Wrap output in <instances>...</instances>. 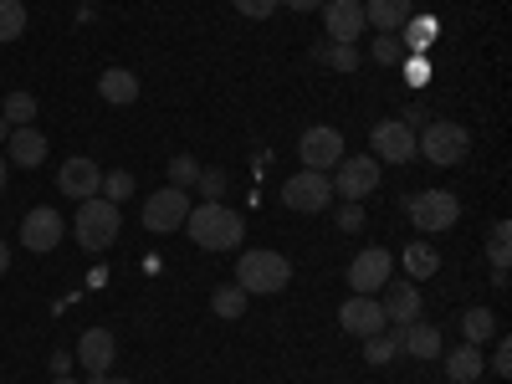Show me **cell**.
<instances>
[{
	"label": "cell",
	"mask_w": 512,
	"mask_h": 384,
	"mask_svg": "<svg viewBox=\"0 0 512 384\" xmlns=\"http://www.w3.org/2000/svg\"><path fill=\"white\" fill-rule=\"evenodd\" d=\"M26 31V6L21 0H0V41H16Z\"/></svg>",
	"instance_id": "obj_33"
},
{
	"label": "cell",
	"mask_w": 512,
	"mask_h": 384,
	"mask_svg": "<svg viewBox=\"0 0 512 384\" xmlns=\"http://www.w3.org/2000/svg\"><path fill=\"white\" fill-rule=\"evenodd\" d=\"M0 384H6V379H0Z\"/></svg>",
	"instance_id": "obj_48"
},
{
	"label": "cell",
	"mask_w": 512,
	"mask_h": 384,
	"mask_svg": "<svg viewBox=\"0 0 512 384\" xmlns=\"http://www.w3.org/2000/svg\"><path fill=\"white\" fill-rule=\"evenodd\" d=\"M415 154L431 159V164H441V169H456L466 154H472V134H466L461 123H451V118H431V123L415 134Z\"/></svg>",
	"instance_id": "obj_4"
},
{
	"label": "cell",
	"mask_w": 512,
	"mask_h": 384,
	"mask_svg": "<svg viewBox=\"0 0 512 384\" xmlns=\"http://www.w3.org/2000/svg\"><path fill=\"white\" fill-rule=\"evenodd\" d=\"M328 180H333V200H364V195L379 190V159L374 154H344L328 169Z\"/></svg>",
	"instance_id": "obj_6"
},
{
	"label": "cell",
	"mask_w": 512,
	"mask_h": 384,
	"mask_svg": "<svg viewBox=\"0 0 512 384\" xmlns=\"http://www.w3.org/2000/svg\"><path fill=\"white\" fill-rule=\"evenodd\" d=\"M52 374H57V379L72 374V354H52Z\"/></svg>",
	"instance_id": "obj_41"
},
{
	"label": "cell",
	"mask_w": 512,
	"mask_h": 384,
	"mask_svg": "<svg viewBox=\"0 0 512 384\" xmlns=\"http://www.w3.org/2000/svg\"><path fill=\"white\" fill-rule=\"evenodd\" d=\"M52 384H77V379H72V374H62V379H52Z\"/></svg>",
	"instance_id": "obj_46"
},
{
	"label": "cell",
	"mask_w": 512,
	"mask_h": 384,
	"mask_svg": "<svg viewBox=\"0 0 512 384\" xmlns=\"http://www.w3.org/2000/svg\"><path fill=\"white\" fill-rule=\"evenodd\" d=\"M390 277H395V256L384 251V246H364L354 262H349V287H354L359 297H374Z\"/></svg>",
	"instance_id": "obj_10"
},
{
	"label": "cell",
	"mask_w": 512,
	"mask_h": 384,
	"mask_svg": "<svg viewBox=\"0 0 512 384\" xmlns=\"http://www.w3.org/2000/svg\"><path fill=\"white\" fill-rule=\"evenodd\" d=\"M277 6H287V11H318L323 0H277Z\"/></svg>",
	"instance_id": "obj_40"
},
{
	"label": "cell",
	"mask_w": 512,
	"mask_h": 384,
	"mask_svg": "<svg viewBox=\"0 0 512 384\" xmlns=\"http://www.w3.org/2000/svg\"><path fill=\"white\" fill-rule=\"evenodd\" d=\"M282 205L297 210V216H318V210L333 205V180L318 175V169H297L292 180H282Z\"/></svg>",
	"instance_id": "obj_7"
},
{
	"label": "cell",
	"mask_w": 512,
	"mask_h": 384,
	"mask_svg": "<svg viewBox=\"0 0 512 384\" xmlns=\"http://www.w3.org/2000/svg\"><path fill=\"white\" fill-rule=\"evenodd\" d=\"M6 175H11V164H6V154H0V190H6Z\"/></svg>",
	"instance_id": "obj_44"
},
{
	"label": "cell",
	"mask_w": 512,
	"mask_h": 384,
	"mask_svg": "<svg viewBox=\"0 0 512 384\" xmlns=\"http://www.w3.org/2000/svg\"><path fill=\"white\" fill-rule=\"evenodd\" d=\"M472 384H482V379H472Z\"/></svg>",
	"instance_id": "obj_47"
},
{
	"label": "cell",
	"mask_w": 512,
	"mask_h": 384,
	"mask_svg": "<svg viewBox=\"0 0 512 384\" xmlns=\"http://www.w3.org/2000/svg\"><path fill=\"white\" fill-rule=\"evenodd\" d=\"M318 62H328L333 72H359V47H344V41H323Z\"/></svg>",
	"instance_id": "obj_28"
},
{
	"label": "cell",
	"mask_w": 512,
	"mask_h": 384,
	"mask_svg": "<svg viewBox=\"0 0 512 384\" xmlns=\"http://www.w3.org/2000/svg\"><path fill=\"white\" fill-rule=\"evenodd\" d=\"M6 272H11V246L0 241V277H6Z\"/></svg>",
	"instance_id": "obj_42"
},
{
	"label": "cell",
	"mask_w": 512,
	"mask_h": 384,
	"mask_svg": "<svg viewBox=\"0 0 512 384\" xmlns=\"http://www.w3.org/2000/svg\"><path fill=\"white\" fill-rule=\"evenodd\" d=\"M195 180H200L195 154H175V159H169V185H175V190H190Z\"/></svg>",
	"instance_id": "obj_34"
},
{
	"label": "cell",
	"mask_w": 512,
	"mask_h": 384,
	"mask_svg": "<svg viewBox=\"0 0 512 384\" xmlns=\"http://www.w3.org/2000/svg\"><path fill=\"white\" fill-rule=\"evenodd\" d=\"M364 359H369L374 369H384L390 359H400V328H379V333H369V338H364Z\"/></svg>",
	"instance_id": "obj_24"
},
{
	"label": "cell",
	"mask_w": 512,
	"mask_h": 384,
	"mask_svg": "<svg viewBox=\"0 0 512 384\" xmlns=\"http://www.w3.org/2000/svg\"><path fill=\"white\" fill-rule=\"evenodd\" d=\"M0 149H6V164H21V169L47 164V134H36V128H11Z\"/></svg>",
	"instance_id": "obj_18"
},
{
	"label": "cell",
	"mask_w": 512,
	"mask_h": 384,
	"mask_svg": "<svg viewBox=\"0 0 512 384\" xmlns=\"http://www.w3.org/2000/svg\"><path fill=\"white\" fill-rule=\"evenodd\" d=\"M210 313H216V318H226V323H236V318H246V292H241L236 282H226V287H216V292H210Z\"/></svg>",
	"instance_id": "obj_26"
},
{
	"label": "cell",
	"mask_w": 512,
	"mask_h": 384,
	"mask_svg": "<svg viewBox=\"0 0 512 384\" xmlns=\"http://www.w3.org/2000/svg\"><path fill=\"white\" fill-rule=\"evenodd\" d=\"M98 98L113 103V108H128V103H139V77L128 72V67H108L98 77Z\"/></svg>",
	"instance_id": "obj_22"
},
{
	"label": "cell",
	"mask_w": 512,
	"mask_h": 384,
	"mask_svg": "<svg viewBox=\"0 0 512 384\" xmlns=\"http://www.w3.org/2000/svg\"><path fill=\"white\" fill-rule=\"evenodd\" d=\"M180 231H190V241L200 251H236L241 236H246V221L221 200H200V205H190V216H185Z\"/></svg>",
	"instance_id": "obj_1"
},
{
	"label": "cell",
	"mask_w": 512,
	"mask_h": 384,
	"mask_svg": "<svg viewBox=\"0 0 512 384\" xmlns=\"http://www.w3.org/2000/svg\"><path fill=\"white\" fill-rule=\"evenodd\" d=\"M400 267H405V277H436L441 272V251L431 241H410L400 251Z\"/></svg>",
	"instance_id": "obj_23"
},
{
	"label": "cell",
	"mask_w": 512,
	"mask_h": 384,
	"mask_svg": "<svg viewBox=\"0 0 512 384\" xmlns=\"http://www.w3.org/2000/svg\"><path fill=\"white\" fill-rule=\"evenodd\" d=\"M195 185H200L205 200H221V195H226V169H200V180H195Z\"/></svg>",
	"instance_id": "obj_36"
},
{
	"label": "cell",
	"mask_w": 512,
	"mask_h": 384,
	"mask_svg": "<svg viewBox=\"0 0 512 384\" xmlns=\"http://www.w3.org/2000/svg\"><path fill=\"white\" fill-rule=\"evenodd\" d=\"M369 149L379 164H410L415 159V128H405L400 118H384L369 128Z\"/></svg>",
	"instance_id": "obj_11"
},
{
	"label": "cell",
	"mask_w": 512,
	"mask_h": 384,
	"mask_svg": "<svg viewBox=\"0 0 512 384\" xmlns=\"http://www.w3.org/2000/svg\"><path fill=\"white\" fill-rule=\"evenodd\" d=\"M410 16H415V6L410 0H364V21L374 26V31H405L410 26Z\"/></svg>",
	"instance_id": "obj_20"
},
{
	"label": "cell",
	"mask_w": 512,
	"mask_h": 384,
	"mask_svg": "<svg viewBox=\"0 0 512 384\" xmlns=\"http://www.w3.org/2000/svg\"><path fill=\"white\" fill-rule=\"evenodd\" d=\"M441 359H446V379H451V384H472V379H482V369H487V359H482L477 344L441 349Z\"/></svg>",
	"instance_id": "obj_21"
},
{
	"label": "cell",
	"mask_w": 512,
	"mask_h": 384,
	"mask_svg": "<svg viewBox=\"0 0 512 384\" xmlns=\"http://www.w3.org/2000/svg\"><path fill=\"white\" fill-rule=\"evenodd\" d=\"M405 216L420 236H446L456 221H461V200L451 190H415L405 200Z\"/></svg>",
	"instance_id": "obj_5"
},
{
	"label": "cell",
	"mask_w": 512,
	"mask_h": 384,
	"mask_svg": "<svg viewBox=\"0 0 512 384\" xmlns=\"http://www.w3.org/2000/svg\"><path fill=\"white\" fill-rule=\"evenodd\" d=\"M487 364H492V374H497V379H507V374H512V344H507V338H497V349H492V359H487Z\"/></svg>",
	"instance_id": "obj_38"
},
{
	"label": "cell",
	"mask_w": 512,
	"mask_h": 384,
	"mask_svg": "<svg viewBox=\"0 0 512 384\" xmlns=\"http://www.w3.org/2000/svg\"><path fill=\"white\" fill-rule=\"evenodd\" d=\"M405 77H410V82H415V88H425V77H431V67H425V62H420V57H415V62H410V72H405Z\"/></svg>",
	"instance_id": "obj_39"
},
{
	"label": "cell",
	"mask_w": 512,
	"mask_h": 384,
	"mask_svg": "<svg viewBox=\"0 0 512 384\" xmlns=\"http://www.w3.org/2000/svg\"><path fill=\"white\" fill-rule=\"evenodd\" d=\"M441 349L446 344H441V328L436 323H420L415 318V323L400 328V354H410V359H441Z\"/></svg>",
	"instance_id": "obj_19"
},
{
	"label": "cell",
	"mask_w": 512,
	"mask_h": 384,
	"mask_svg": "<svg viewBox=\"0 0 512 384\" xmlns=\"http://www.w3.org/2000/svg\"><path fill=\"white\" fill-rule=\"evenodd\" d=\"M88 384H134V379H108V374H88Z\"/></svg>",
	"instance_id": "obj_43"
},
{
	"label": "cell",
	"mask_w": 512,
	"mask_h": 384,
	"mask_svg": "<svg viewBox=\"0 0 512 384\" xmlns=\"http://www.w3.org/2000/svg\"><path fill=\"white\" fill-rule=\"evenodd\" d=\"M113 354H118L113 328H88V333L77 338V364L88 369V374H108L113 369Z\"/></svg>",
	"instance_id": "obj_17"
},
{
	"label": "cell",
	"mask_w": 512,
	"mask_h": 384,
	"mask_svg": "<svg viewBox=\"0 0 512 384\" xmlns=\"http://www.w3.org/2000/svg\"><path fill=\"white\" fill-rule=\"evenodd\" d=\"M6 134H11V123H6V118H0V144H6Z\"/></svg>",
	"instance_id": "obj_45"
},
{
	"label": "cell",
	"mask_w": 512,
	"mask_h": 384,
	"mask_svg": "<svg viewBox=\"0 0 512 384\" xmlns=\"http://www.w3.org/2000/svg\"><path fill=\"white\" fill-rule=\"evenodd\" d=\"M461 333H466V344H487V338H497V313L492 308H466L461 313Z\"/></svg>",
	"instance_id": "obj_25"
},
{
	"label": "cell",
	"mask_w": 512,
	"mask_h": 384,
	"mask_svg": "<svg viewBox=\"0 0 512 384\" xmlns=\"http://www.w3.org/2000/svg\"><path fill=\"white\" fill-rule=\"evenodd\" d=\"M236 6V16H246V21H267L272 11H277V0H231Z\"/></svg>",
	"instance_id": "obj_37"
},
{
	"label": "cell",
	"mask_w": 512,
	"mask_h": 384,
	"mask_svg": "<svg viewBox=\"0 0 512 384\" xmlns=\"http://www.w3.org/2000/svg\"><path fill=\"white\" fill-rule=\"evenodd\" d=\"M134 190H139V180L128 175V169H108V175H103V190H98V195H103V200H113V205H123V200L134 195Z\"/></svg>",
	"instance_id": "obj_30"
},
{
	"label": "cell",
	"mask_w": 512,
	"mask_h": 384,
	"mask_svg": "<svg viewBox=\"0 0 512 384\" xmlns=\"http://www.w3.org/2000/svg\"><path fill=\"white\" fill-rule=\"evenodd\" d=\"M369 57H374L379 67H395V62L405 57V41H400L395 31H379V36H374V47H369Z\"/></svg>",
	"instance_id": "obj_32"
},
{
	"label": "cell",
	"mask_w": 512,
	"mask_h": 384,
	"mask_svg": "<svg viewBox=\"0 0 512 384\" xmlns=\"http://www.w3.org/2000/svg\"><path fill=\"white\" fill-rule=\"evenodd\" d=\"M292 282V262L282 251H272V246H251V251H241V262H236V287L246 292V297H272V292H282Z\"/></svg>",
	"instance_id": "obj_2"
},
{
	"label": "cell",
	"mask_w": 512,
	"mask_h": 384,
	"mask_svg": "<svg viewBox=\"0 0 512 384\" xmlns=\"http://www.w3.org/2000/svg\"><path fill=\"white\" fill-rule=\"evenodd\" d=\"M512 226L507 221H497L492 226V241H487V256H492V272H507V262H512Z\"/></svg>",
	"instance_id": "obj_31"
},
{
	"label": "cell",
	"mask_w": 512,
	"mask_h": 384,
	"mask_svg": "<svg viewBox=\"0 0 512 384\" xmlns=\"http://www.w3.org/2000/svg\"><path fill=\"white\" fill-rule=\"evenodd\" d=\"M364 0H323V31L328 41H344V47H359V31H364Z\"/></svg>",
	"instance_id": "obj_13"
},
{
	"label": "cell",
	"mask_w": 512,
	"mask_h": 384,
	"mask_svg": "<svg viewBox=\"0 0 512 384\" xmlns=\"http://www.w3.org/2000/svg\"><path fill=\"white\" fill-rule=\"evenodd\" d=\"M62 236H67L62 210H52V205H36V210H26V221H21V246H26V251L47 256V251H57V246H62Z\"/></svg>",
	"instance_id": "obj_9"
},
{
	"label": "cell",
	"mask_w": 512,
	"mask_h": 384,
	"mask_svg": "<svg viewBox=\"0 0 512 384\" xmlns=\"http://www.w3.org/2000/svg\"><path fill=\"white\" fill-rule=\"evenodd\" d=\"M379 308H384V318H390L395 328H405V323H415L420 318V287L415 282H400V277H390L379 292Z\"/></svg>",
	"instance_id": "obj_14"
},
{
	"label": "cell",
	"mask_w": 512,
	"mask_h": 384,
	"mask_svg": "<svg viewBox=\"0 0 512 384\" xmlns=\"http://www.w3.org/2000/svg\"><path fill=\"white\" fill-rule=\"evenodd\" d=\"M338 328L344 333H354V338H369V333H379V328H390V318H384V308H379V297H349L344 308H338Z\"/></svg>",
	"instance_id": "obj_15"
},
{
	"label": "cell",
	"mask_w": 512,
	"mask_h": 384,
	"mask_svg": "<svg viewBox=\"0 0 512 384\" xmlns=\"http://www.w3.org/2000/svg\"><path fill=\"white\" fill-rule=\"evenodd\" d=\"M297 159H303V169H318V175H328V169L344 159V134H338V128H328V123L308 128V134L297 139Z\"/></svg>",
	"instance_id": "obj_12"
},
{
	"label": "cell",
	"mask_w": 512,
	"mask_h": 384,
	"mask_svg": "<svg viewBox=\"0 0 512 384\" xmlns=\"http://www.w3.org/2000/svg\"><path fill=\"white\" fill-rule=\"evenodd\" d=\"M190 216V190H175V185H164L144 200V231L149 236H169V231H180Z\"/></svg>",
	"instance_id": "obj_8"
},
{
	"label": "cell",
	"mask_w": 512,
	"mask_h": 384,
	"mask_svg": "<svg viewBox=\"0 0 512 384\" xmlns=\"http://www.w3.org/2000/svg\"><path fill=\"white\" fill-rule=\"evenodd\" d=\"M123 231V216H118V205L103 200V195H88V200H77V216H72V236L82 251H108Z\"/></svg>",
	"instance_id": "obj_3"
},
{
	"label": "cell",
	"mask_w": 512,
	"mask_h": 384,
	"mask_svg": "<svg viewBox=\"0 0 512 384\" xmlns=\"http://www.w3.org/2000/svg\"><path fill=\"white\" fill-rule=\"evenodd\" d=\"M338 231H344V236L364 231V200H344V205H338Z\"/></svg>",
	"instance_id": "obj_35"
},
{
	"label": "cell",
	"mask_w": 512,
	"mask_h": 384,
	"mask_svg": "<svg viewBox=\"0 0 512 384\" xmlns=\"http://www.w3.org/2000/svg\"><path fill=\"white\" fill-rule=\"evenodd\" d=\"M0 118H6L11 128H31V118H36V98H31L26 88L6 93V103H0Z\"/></svg>",
	"instance_id": "obj_27"
},
{
	"label": "cell",
	"mask_w": 512,
	"mask_h": 384,
	"mask_svg": "<svg viewBox=\"0 0 512 384\" xmlns=\"http://www.w3.org/2000/svg\"><path fill=\"white\" fill-rule=\"evenodd\" d=\"M57 185H62V195H72V200H88V195L103 190V169H98L88 154H77V159H67V164L57 169Z\"/></svg>",
	"instance_id": "obj_16"
},
{
	"label": "cell",
	"mask_w": 512,
	"mask_h": 384,
	"mask_svg": "<svg viewBox=\"0 0 512 384\" xmlns=\"http://www.w3.org/2000/svg\"><path fill=\"white\" fill-rule=\"evenodd\" d=\"M436 21L431 16H410V26L400 31V41H405V47H415V52H425V47H436Z\"/></svg>",
	"instance_id": "obj_29"
}]
</instances>
